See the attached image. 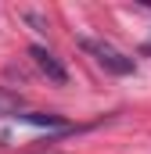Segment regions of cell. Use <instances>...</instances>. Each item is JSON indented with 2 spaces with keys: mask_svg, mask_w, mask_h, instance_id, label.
Returning a JSON list of instances; mask_svg holds the SVG:
<instances>
[{
  "mask_svg": "<svg viewBox=\"0 0 151 154\" xmlns=\"http://www.w3.org/2000/svg\"><path fill=\"white\" fill-rule=\"evenodd\" d=\"M22 111H25V100H22V93H14V90H4V86H0V115L18 118Z\"/></svg>",
  "mask_w": 151,
  "mask_h": 154,
  "instance_id": "cell-4",
  "label": "cell"
},
{
  "mask_svg": "<svg viewBox=\"0 0 151 154\" xmlns=\"http://www.w3.org/2000/svg\"><path fill=\"white\" fill-rule=\"evenodd\" d=\"M18 122H29V125H40V129H58V133H72V125L58 115H40V111H25L18 115Z\"/></svg>",
  "mask_w": 151,
  "mask_h": 154,
  "instance_id": "cell-3",
  "label": "cell"
},
{
  "mask_svg": "<svg viewBox=\"0 0 151 154\" xmlns=\"http://www.w3.org/2000/svg\"><path fill=\"white\" fill-rule=\"evenodd\" d=\"M22 18H25V22H29V25H33V29H36V32H47V22H43V18H40L36 11H22Z\"/></svg>",
  "mask_w": 151,
  "mask_h": 154,
  "instance_id": "cell-5",
  "label": "cell"
},
{
  "mask_svg": "<svg viewBox=\"0 0 151 154\" xmlns=\"http://www.w3.org/2000/svg\"><path fill=\"white\" fill-rule=\"evenodd\" d=\"M29 57H33V65H36L43 75L50 79V82H58V86H65L69 82V72H65V65L47 50V47H29Z\"/></svg>",
  "mask_w": 151,
  "mask_h": 154,
  "instance_id": "cell-2",
  "label": "cell"
},
{
  "mask_svg": "<svg viewBox=\"0 0 151 154\" xmlns=\"http://www.w3.org/2000/svg\"><path fill=\"white\" fill-rule=\"evenodd\" d=\"M79 50H86L104 72H112V75H133L137 72V61L130 57V54H122L119 47H112L108 39H94V36H79Z\"/></svg>",
  "mask_w": 151,
  "mask_h": 154,
  "instance_id": "cell-1",
  "label": "cell"
}]
</instances>
